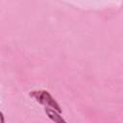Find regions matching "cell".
<instances>
[{
    "instance_id": "obj_1",
    "label": "cell",
    "mask_w": 123,
    "mask_h": 123,
    "mask_svg": "<svg viewBox=\"0 0 123 123\" xmlns=\"http://www.w3.org/2000/svg\"><path fill=\"white\" fill-rule=\"evenodd\" d=\"M29 96L35 99L37 103L43 105L45 108H50L55 110L56 111L62 113V108L60 104L56 101V99L50 94L49 91L44 89H38V90H32L29 93Z\"/></svg>"
},
{
    "instance_id": "obj_2",
    "label": "cell",
    "mask_w": 123,
    "mask_h": 123,
    "mask_svg": "<svg viewBox=\"0 0 123 123\" xmlns=\"http://www.w3.org/2000/svg\"><path fill=\"white\" fill-rule=\"evenodd\" d=\"M44 111L48 116V118L51 119L54 123H67L66 120L61 115V113L56 111L55 110L50 108H44Z\"/></svg>"
},
{
    "instance_id": "obj_3",
    "label": "cell",
    "mask_w": 123,
    "mask_h": 123,
    "mask_svg": "<svg viewBox=\"0 0 123 123\" xmlns=\"http://www.w3.org/2000/svg\"><path fill=\"white\" fill-rule=\"evenodd\" d=\"M0 123H5V117L2 111H0Z\"/></svg>"
}]
</instances>
